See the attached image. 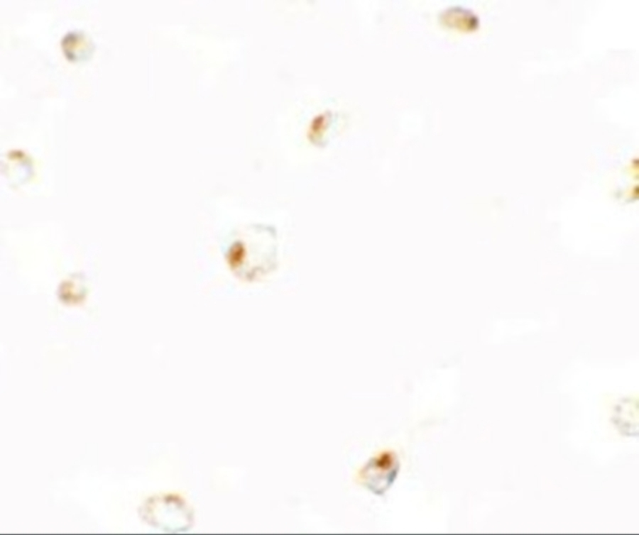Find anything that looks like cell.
Wrapping results in <instances>:
<instances>
[{
    "label": "cell",
    "instance_id": "7a4b0ae2",
    "mask_svg": "<svg viewBox=\"0 0 639 535\" xmlns=\"http://www.w3.org/2000/svg\"><path fill=\"white\" fill-rule=\"evenodd\" d=\"M150 509L146 512L148 517L161 527L179 531L189 528L192 523V515L185 503L178 497L168 496L156 500L148 504Z\"/></svg>",
    "mask_w": 639,
    "mask_h": 535
},
{
    "label": "cell",
    "instance_id": "6da1fadb",
    "mask_svg": "<svg viewBox=\"0 0 639 535\" xmlns=\"http://www.w3.org/2000/svg\"><path fill=\"white\" fill-rule=\"evenodd\" d=\"M398 470L397 456L392 451H384L366 463L359 472V479L368 490L381 495L394 482Z\"/></svg>",
    "mask_w": 639,
    "mask_h": 535
},
{
    "label": "cell",
    "instance_id": "3957f363",
    "mask_svg": "<svg viewBox=\"0 0 639 535\" xmlns=\"http://www.w3.org/2000/svg\"><path fill=\"white\" fill-rule=\"evenodd\" d=\"M62 48L68 60L79 61L91 56L94 45L84 34L74 31L68 33L63 38Z\"/></svg>",
    "mask_w": 639,
    "mask_h": 535
}]
</instances>
